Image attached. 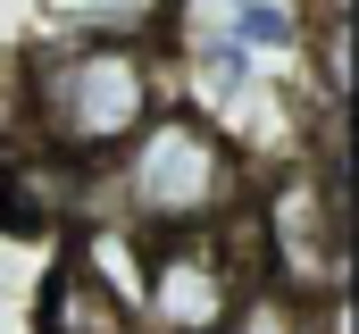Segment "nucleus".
<instances>
[{
  "label": "nucleus",
  "instance_id": "f257e3e1",
  "mask_svg": "<svg viewBox=\"0 0 359 334\" xmlns=\"http://www.w3.org/2000/svg\"><path fill=\"white\" fill-rule=\"evenodd\" d=\"M168 109V42L159 34H59L17 51V117L25 142L67 167H109Z\"/></svg>",
  "mask_w": 359,
  "mask_h": 334
},
{
  "label": "nucleus",
  "instance_id": "f03ea898",
  "mask_svg": "<svg viewBox=\"0 0 359 334\" xmlns=\"http://www.w3.org/2000/svg\"><path fill=\"white\" fill-rule=\"evenodd\" d=\"M243 201H251L243 151H234L209 117L159 109L109 167H92L84 218H117V226H134L142 243H159V234H209V226H226Z\"/></svg>",
  "mask_w": 359,
  "mask_h": 334
},
{
  "label": "nucleus",
  "instance_id": "7ed1b4c3",
  "mask_svg": "<svg viewBox=\"0 0 359 334\" xmlns=\"http://www.w3.org/2000/svg\"><path fill=\"white\" fill-rule=\"evenodd\" d=\"M243 234L259 276L284 284L292 301H343L351 293V184H326L309 159H284L251 175L243 201Z\"/></svg>",
  "mask_w": 359,
  "mask_h": 334
},
{
  "label": "nucleus",
  "instance_id": "20e7f679",
  "mask_svg": "<svg viewBox=\"0 0 359 334\" xmlns=\"http://www.w3.org/2000/svg\"><path fill=\"white\" fill-rule=\"evenodd\" d=\"M259 276L243 209L209 234H159L142 250V301H134V334H226L243 284Z\"/></svg>",
  "mask_w": 359,
  "mask_h": 334
},
{
  "label": "nucleus",
  "instance_id": "39448f33",
  "mask_svg": "<svg viewBox=\"0 0 359 334\" xmlns=\"http://www.w3.org/2000/svg\"><path fill=\"white\" fill-rule=\"evenodd\" d=\"M34 334H126V309L92 284L67 250H50V267L34 284Z\"/></svg>",
  "mask_w": 359,
  "mask_h": 334
},
{
  "label": "nucleus",
  "instance_id": "423d86ee",
  "mask_svg": "<svg viewBox=\"0 0 359 334\" xmlns=\"http://www.w3.org/2000/svg\"><path fill=\"white\" fill-rule=\"evenodd\" d=\"M226 34L268 67V59H292L301 51V8L292 0H226Z\"/></svg>",
  "mask_w": 359,
  "mask_h": 334
},
{
  "label": "nucleus",
  "instance_id": "0eeeda50",
  "mask_svg": "<svg viewBox=\"0 0 359 334\" xmlns=\"http://www.w3.org/2000/svg\"><path fill=\"white\" fill-rule=\"evenodd\" d=\"M301 8V25H351L359 17V0H292Z\"/></svg>",
  "mask_w": 359,
  "mask_h": 334
},
{
  "label": "nucleus",
  "instance_id": "6e6552de",
  "mask_svg": "<svg viewBox=\"0 0 359 334\" xmlns=\"http://www.w3.org/2000/svg\"><path fill=\"white\" fill-rule=\"evenodd\" d=\"M126 334H134V326H126Z\"/></svg>",
  "mask_w": 359,
  "mask_h": 334
}]
</instances>
